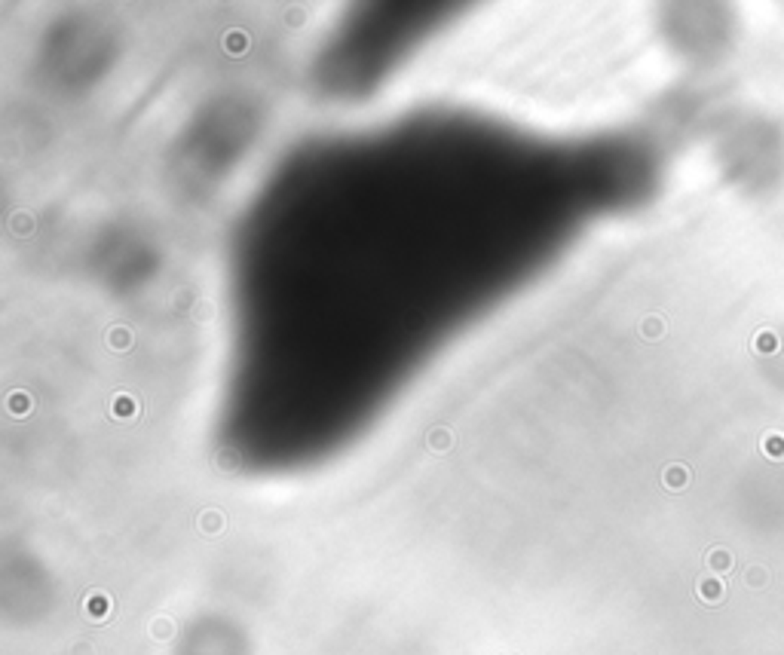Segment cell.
<instances>
[{"mask_svg":"<svg viewBox=\"0 0 784 655\" xmlns=\"http://www.w3.org/2000/svg\"><path fill=\"white\" fill-rule=\"evenodd\" d=\"M107 411H110V417H114V420L126 423V420H135L138 413H141V401H138L132 392H117L114 399H110Z\"/></svg>","mask_w":784,"mask_h":655,"instance_id":"6da1fadb","label":"cell"},{"mask_svg":"<svg viewBox=\"0 0 784 655\" xmlns=\"http://www.w3.org/2000/svg\"><path fill=\"white\" fill-rule=\"evenodd\" d=\"M4 404H6V411L13 413V417H28V413L34 411V399L25 389H13V392L6 395Z\"/></svg>","mask_w":784,"mask_h":655,"instance_id":"7a4b0ae2","label":"cell"},{"mask_svg":"<svg viewBox=\"0 0 784 655\" xmlns=\"http://www.w3.org/2000/svg\"><path fill=\"white\" fill-rule=\"evenodd\" d=\"M86 615H89V619H95V622L107 619V615H110V597L105 591H92L86 597Z\"/></svg>","mask_w":784,"mask_h":655,"instance_id":"3957f363","label":"cell"},{"mask_svg":"<svg viewBox=\"0 0 784 655\" xmlns=\"http://www.w3.org/2000/svg\"><path fill=\"white\" fill-rule=\"evenodd\" d=\"M132 343H135V334L126 325H114L107 331V346L114 349V353H126Z\"/></svg>","mask_w":784,"mask_h":655,"instance_id":"277c9868","label":"cell"},{"mask_svg":"<svg viewBox=\"0 0 784 655\" xmlns=\"http://www.w3.org/2000/svg\"><path fill=\"white\" fill-rule=\"evenodd\" d=\"M454 447V432L445 429V426H435L429 432V450H435V454H445V450Z\"/></svg>","mask_w":784,"mask_h":655,"instance_id":"5b68a950","label":"cell"},{"mask_svg":"<svg viewBox=\"0 0 784 655\" xmlns=\"http://www.w3.org/2000/svg\"><path fill=\"white\" fill-rule=\"evenodd\" d=\"M9 230H13L16 236H31L34 233V218L28 215V211H16L13 220H9Z\"/></svg>","mask_w":784,"mask_h":655,"instance_id":"8992f818","label":"cell"},{"mask_svg":"<svg viewBox=\"0 0 784 655\" xmlns=\"http://www.w3.org/2000/svg\"><path fill=\"white\" fill-rule=\"evenodd\" d=\"M224 46H227V52H233V55L245 52V49H248V34H242V31H227Z\"/></svg>","mask_w":784,"mask_h":655,"instance_id":"52a82bcc","label":"cell"},{"mask_svg":"<svg viewBox=\"0 0 784 655\" xmlns=\"http://www.w3.org/2000/svg\"><path fill=\"white\" fill-rule=\"evenodd\" d=\"M199 524H202V530L206 533H218L221 527H224V514H218V512H206L199 518Z\"/></svg>","mask_w":784,"mask_h":655,"instance_id":"ba28073f","label":"cell"},{"mask_svg":"<svg viewBox=\"0 0 784 655\" xmlns=\"http://www.w3.org/2000/svg\"><path fill=\"white\" fill-rule=\"evenodd\" d=\"M209 316H211V312H209L206 303H199V312H193V319H209Z\"/></svg>","mask_w":784,"mask_h":655,"instance_id":"9c48e42d","label":"cell"}]
</instances>
